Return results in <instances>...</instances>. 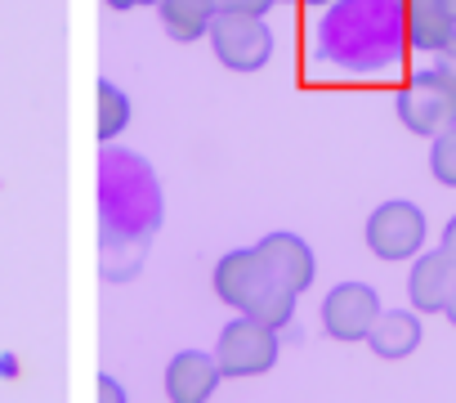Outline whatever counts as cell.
<instances>
[{
    "label": "cell",
    "mask_w": 456,
    "mask_h": 403,
    "mask_svg": "<svg viewBox=\"0 0 456 403\" xmlns=\"http://www.w3.org/2000/svg\"><path fill=\"white\" fill-rule=\"evenodd\" d=\"M278 0H219V14H251V19H265Z\"/></svg>",
    "instance_id": "2e32d148"
},
{
    "label": "cell",
    "mask_w": 456,
    "mask_h": 403,
    "mask_svg": "<svg viewBox=\"0 0 456 403\" xmlns=\"http://www.w3.org/2000/svg\"><path fill=\"white\" fill-rule=\"evenodd\" d=\"M380 296L376 287L367 283H336L327 296H322V332L340 345H354V341H367L371 323L380 318Z\"/></svg>",
    "instance_id": "8992f818"
},
{
    "label": "cell",
    "mask_w": 456,
    "mask_h": 403,
    "mask_svg": "<svg viewBox=\"0 0 456 403\" xmlns=\"http://www.w3.org/2000/svg\"><path fill=\"white\" fill-rule=\"evenodd\" d=\"M278 354H282L278 327L256 323V318H247V314L228 318V323L219 327V341H215V363H219L224 381H228V376H233V381L265 376V372H273Z\"/></svg>",
    "instance_id": "7a4b0ae2"
},
{
    "label": "cell",
    "mask_w": 456,
    "mask_h": 403,
    "mask_svg": "<svg viewBox=\"0 0 456 403\" xmlns=\"http://www.w3.org/2000/svg\"><path fill=\"white\" fill-rule=\"evenodd\" d=\"M443 251H447V256L456 260V216H452V220L443 225Z\"/></svg>",
    "instance_id": "ac0fdd59"
},
{
    "label": "cell",
    "mask_w": 456,
    "mask_h": 403,
    "mask_svg": "<svg viewBox=\"0 0 456 403\" xmlns=\"http://www.w3.org/2000/svg\"><path fill=\"white\" fill-rule=\"evenodd\" d=\"M429 175L443 188H456V126L434 135V144H429Z\"/></svg>",
    "instance_id": "5bb4252c"
},
{
    "label": "cell",
    "mask_w": 456,
    "mask_h": 403,
    "mask_svg": "<svg viewBox=\"0 0 456 403\" xmlns=\"http://www.w3.org/2000/svg\"><path fill=\"white\" fill-rule=\"evenodd\" d=\"M420 341H425V332H420V314H416V309H380V318H376L371 332H367L371 354H376V358H389V363L416 354Z\"/></svg>",
    "instance_id": "30bf717a"
},
{
    "label": "cell",
    "mask_w": 456,
    "mask_h": 403,
    "mask_svg": "<svg viewBox=\"0 0 456 403\" xmlns=\"http://www.w3.org/2000/svg\"><path fill=\"white\" fill-rule=\"evenodd\" d=\"M362 238H367V251L376 260H389L394 265V260H411V256L425 251L429 225H425V211L416 207V202L394 197V202H380V207L367 216Z\"/></svg>",
    "instance_id": "277c9868"
},
{
    "label": "cell",
    "mask_w": 456,
    "mask_h": 403,
    "mask_svg": "<svg viewBox=\"0 0 456 403\" xmlns=\"http://www.w3.org/2000/svg\"><path fill=\"white\" fill-rule=\"evenodd\" d=\"M443 314H447V323L456 327V287H452V296H447V305H443Z\"/></svg>",
    "instance_id": "44dd1931"
},
{
    "label": "cell",
    "mask_w": 456,
    "mask_h": 403,
    "mask_svg": "<svg viewBox=\"0 0 456 403\" xmlns=\"http://www.w3.org/2000/svg\"><path fill=\"white\" fill-rule=\"evenodd\" d=\"M143 5H157V0H108V10H143Z\"/></svg>",
    "instance_id": "d6986e66"
},
{
    "label": "cell",
    "mask_w": 456,
    "mask_h": 403,
    "mask_svg": "<svg viewBox=\"0 0 456 403\" xmlns=\"http://www.w3.org/2000/svg\"><path fill=\"white\" fill-rule=\"evenodd\" d=\"M219 14V0H157V19H161V32L179 45H192L210 32Z\"/></svg>",
    "instance_id": "8fae6325"
},
{
    "label": "cell",
    "mask_w": 456,
    "mask_h": 403,
    "mask_svg": "<svg viewBox=\"0 0 456 403\" xmlns=\"http://www.w3.org/2000/svg\"><path fill=\"white\" fill-rule=\"evenodd\" d=\"M394 112L411 135L434 139L447 126H456V86H447L434 68H420L403 81V90L394 99Z\"/></svg>",
    "instance_id": "3957f363"
},
{
    "label": "cell",
    "mask_w": 456,
    "mask_h": 403,
    "mask_svg": "<svg viewBox=\"0 0 456 403\" xmlns=\"http://www.w3.org/2000/svg\"><path fill=\"white\" fill-rule=\"evenodd\" d=\"M219 381H224V372H219L215 354H206V350H179L166 363L161 390H166V403H210L215 390H219Z\"/></svg>",
    "instance_id": "ba28073f"
},
{
    "label": "cell",
    "mask_w": 456,
    "mask_h": 403,
    "mask_svg": "<svg viewBox=\"0 0 456 403\" xmlns=\"http://www.w3.org/2000/svg\"><path fill=\"white\" fill-rule=\"evenodd\" d=\"M429 68H434L447 86H456V37H452V41H443V45L429 54Z\"/></svg>",
    "instance_id": "9a60e30c"
},
{
    "label": "cell",
    "mask_w": 456,
    "mask_h": 403,
    "mask_svg": "<svg viewBox=\"0 0 456 403\" xmlns=\"http://www.w3.org/2000/svg\"><path fill=\"white\" fill-rule=\"evenodd\" d=\"M403 32H407L411 50L434 54L443 41L456 37V23L447 14H438L434 5H425V0H403Z\"/></svg>",
    "instance_id": "7c38bea8"
},
{
    "label": "cell",
    "mask_w": 456,
    "mask_h": 403,
    "mask_svg": "<svg viewBox=\"0 0 456 403\" xmlns=\"http://www.w3.org/2000/svg\"><path fill=\"white\" fill-rule=\"evenodd\" d=\"M210 287L215 296L233 309V314H247L256 323H269V327H287L296 318V292H287L260 260L256 247H233V251H224L210 269Z\"/></svg>",
    "instance_id": "6da1fadb"
},
{
    "label": "cell",
    "mask_w": 456,
    "mask_h": 403,
    "mask_svg": "<svg viewBox=\"0 0 456 403\" xmlns=\"http://www.w3.org/2000/svg\"><path fill=\"white\" fill-rule=\"evenodd\" d=\"M94 390H99V403H130L126 385H121L117 376H108V372H99V376H94Z\"/></svg>",
    "instance_id": "e0dca14e"
},
{
    "label": "cell",
    "mask_w": 456,
    "mask_h": 403,
    "mask_svg": "<svg viewBox=\"0 0 456 403\" xmlns=\"http://www.w3.org/2000/svg\"><path fill=\"white\" fill-rule=\"evenodd\" d=\"M425 5H434L438 14H447V19L456 23V0H425Z\"/></svg>",
    "instance_id": "ffe728a7"
},
{
    "label": "cell",
    "mask_w": 456,
    "mask_h": 403,
    "mask_svg": "<svg viewBox=\"0 0 456 403\" xmlns=\"http://www.w3.org/2000/svg\"><path fill=\"white\" fill-rule=\"evenodd\" d=\"M206 41L228 72H260L273 59V28L251 14H215Z\"/></svg>",
    "instance_id": "5b68a950"
},
{
    "label": "cell",
    "mask_w": 456,
    "mask_h": 403,
    "mask_svg": "<svg viewBox=\"0 0 456 403\" xmlns=\"http://www.w3.org/2000/svg\"><path fill=\"white\" fill-rule=\"evenodd\" d=\"M456 287V260L434 247V251H420L411 256V274H407V300L416 314H443L447 296Z\"/></svg>",
    "instance_id": "9c48e42d"
},
{
    "label": "cell",
    "mask_w": 456,
    "mask_h": 403,
    "mask_svg": "<svg viewBox=\"0 0 456 403\" xmlns=\"http://www.w3.org/2000/svg\"><path fill=\"white\" fill-rule=\"evenodd\" d=\"M278 5H300V0H278ZM314 5H318V0H314Z\"/></svg>",
    "instance_id": "7402d4cb"
},
{
    "label": "cell",
    "mask_w": 456,
    "mask_h": 403,
    "mask_svg": "<svg viewBox=\"0 0 456 403\" xmlns=\"http://www.w3.org/2000/svg\"><path fill=\"white\" fill-rule=\"evenodd\" d=\"M256 251H260V260H265V269L287 287V292H309L314 287V278H318V256H314V247L300 238V234H291V229H273V234H265L260 243H256Z\"/></svg>",
    "instance_id": "52a82bcc"
},
{
    "label": "cell",
    "mask_w": 456,
    "mask_h": 403,
    "mask_svg": "<svg viewBox=\"0 0 456 403\" xmlns=\"http://www.w3.org/2000/svg\"><path fill=\"white\" fill-rule=\"evenodd\" d=\"M130 117H134V103H130V95L117 86V81H99L94 86V135H99V144H112V139H121L126 135V126H130Z\"/></svg>",
    "instance_id": "4fadbf2b"
}]
</instances>
